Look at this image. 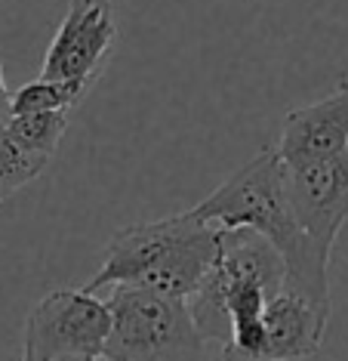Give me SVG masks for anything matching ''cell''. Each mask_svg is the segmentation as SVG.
<instances>
[{"instance_id":"14","label":"cell","mask_w":348,"mask_h":361,"mask_svg":"<svg viewBox=\"0 0 348 361\" xmlns=\"http://www.w3.org/2000/svg\"><path fill=\"white\" fill-rule=\"evenodd\" d=\"M53 361H96V358H87V355H62V358H53Z\"/></svg>"},{"instance_id":"8","label":"cell","mask_w":348,"mask_h":361,"mask_svg":"<svg viewBox=\"0 0 348 361\" xmlns=\"http://www.w3.org/2000/svg\"><path fill=\"white\" fill-rule=\"evenodd\" d=\"M278 154L287 170L314 167L321 161L336 158L348 149V84L321 102L293 109L284 118L278 139Z\"/></svg>"},{"instance_id":"3","label":"cell","mask_w":348,"mask_h":361,"mask_svg":"<svg viewBox=\"0 0 348 361\" xmlns=\"http://www.w3.org/2000/svg\"><path fill=\"white\" fill-rule=\"evenodd\" d=\"M222 241L225 228L197 219L192 210L127 226L114 232L102 266L84 284V290L96 293L99 287L139 284L188 300L219 259Z\"/></svg>"},{"instance_id":"1","label":"cell","mask_w":348,"mask_h":361,"mask_svg":"<svg viewBox=\"0 0 348 361\" xmlns=\"http://www.w3.org/2000/svg\"><path fill=\"white\" fill-rule=\"evenodd\" d=\"M287 287V262L268 238L250 228H225L219 259L188 309L204 340L222 343V361H259L265 306Z\"/></svg>"},{"instance_id":"7","label":"cell","mask_w":348,"mask_h":361,"mask_svg":"<svg viewBox=\"0 0 348 361\" xmlns=\"http://www.w3.org/2000/svg\"><path fill=\"white\" fill-rule=\"evenodd\" d=\"M287 195L305 238L330 262V250L348 219V149L314 167L287 170Z\"/></svg>"},{"instance_id":"2","label":"cell","mask_w":348,"mask_h":361,"mask_svg":"<svg viewBox=\"0 0 348 361\" xmlns=\"http://www.w3.org/2000/svg\"><path fill=\"white\" fill-rule=\"evenodd\" d=\"M192 213L197 219L216 223L219 228H250L268 238L287 262L284 290L330 309V262L318 257L296 219L287 195V164L280 161L278 149H262L253 161L235 170L216 192L192 207Z\"/></svg>"},{"instance_id":"10","label":"cell","mask_w":348,"mask_h":361,"mask_svg":"<svg viewBox=\"0 0 348 361\" xmlns=\"http://www.w3.org/2000/svg\"><path fill=\"white\" fill-rule=\"evenodd\" d=\"M68 114L71 111H40V114H13L6 121V133L13 136V142L25 149L35 158L49 161L59 149L65 130H68Z\"/></svg>"},{"instance_id":"13","label":"cell","mask_w":348,"mask_h":361,"mask_svg":"<svg viewBox=\"0 0 348 361\" xmlns=\"http://www.w3.org/2000/svg\"><path fill=\"white\" fill-rule=\"evenodd\" d=\"M13 118V93L6 90V80H4V62H0V124Z\"/></svg>"},{"instance_id":"12","label":"cell","mask_w":348,"mask_h":361,"mask_svg":"<svg viewBox=\"0 0 348 361\" xmlns=\"http://www.w3.org/2000/svg\"><path fill=\"white\" fill-rule=\"evenodd\" d=\"M49 161L35 158L25 149L13 142V136L6 133V127L0 124V201H6L13 192H19L22 185H28L31 179L44 173Z\"/></svg>"},{"instance_id":"5","label":"cell","mask_w":348,"mask_h":361,"mask_svg":"<svg viewBox=\"0 0 348 361\" xmlns=\"http://www.w3.org/2000/svg\"><path fill=\"white\" fill-rule=\"evenodd\" d=\"M111 331L108 302L89 290H49L25 318L22 361H53L62 355H102Z\"/></svg>"},{"instance_id":"11","label":"cell","mask_w":348,"mask_h":361,"mask_svg":"<svg viewBox=\"0 0 348 361\" xmlns=\"http://www.w3.org/2000/svg\"><path fill=\"white\" fill-rule=\"evenodd\" d=\"M93 80H49L37 78L13 93V114H40V111H71L87 96Z\"/></svg>"},{"instance_id":"4","label":"cell","mask_w":348,"mask_h":361,"mask_svg":"<svg viewBox=\"0 0 348 361\" xmlns=\"http://www.w3.org/2000/svg\"><path fill=\"white\" fill-rule=\"evenodd\" d=\"M111 331L99 361H201L204 336L188 300L139 284H118L105 300Z\"/></svg>"},{"instance_id":"6","label":"cell","mask_w":348,"mask_h":361,"mask_svg":"<svg viewBox=\"0 0 348 361\" xmlns=\"http://www.w3.org/2000/svg\"><path fill=\"white\" fill-rule=\"evenodd\" d=\"M118 40L111 0H71L59 31L44 56L40 78L49 80H96L99 65Z\"/></svg>"},{"instance_id":"9","label":"cell","mask_w":348,"mask_h":361,"mask_svg":"<svg viewBox=\"0 0 348 361\" xmlns=\"http://www.w3.org/2000/svg\"><path fill=\"white\" fill-rule=\"evenodd\" d=\"M330 309L280 290L265 306L262 315V349L259 361H302L311 358L324 343Z\"/></svg>"}]
</instances>
